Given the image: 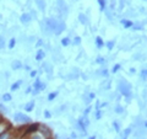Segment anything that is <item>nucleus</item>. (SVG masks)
<instances>
[{"instance_id":"nucleus-5","label":"nucleus","mask_w":147,"mask_h":139,"mask_svg":"<svg viewBox=\"0 0 147 139\" xmlns=\"http://www.w3.org/2000/svg\"><path fill=\"white\" fill-rule=\"evenodd\" d=\"M38 130H39V132L43 134L44 138H46V139H52L53 133H52V130L49 129L47 126H44V124H39V127H38Z\"/></svg>"},{"instance_id":"nucleus-14","label":"nucleus","mask_w":147,"mask_h":139,"mask_svg":"<svg viewBox=\"0 0 147 139\" xmlns=\"http://www.w3.org/2000/svg\"><path fill=\"white\" fill-rule=\"evenodd\" d=\"M120 23H121V25L124 26L125 28H131V27H132L134 21H130V20H128V19H121Z\"/></svg>"},{"instance_id":"nucleus-11","label":"nucleus","mask_w":147,"mask_h":139,"mask_svg":"<svg viewBox=\"0 0 147 139\" xmlns=\"http://www.w3.org/2000/svg\"><path fill=\"white\" fill-rule=\"evenodd\" d=\"M23 67L22 63H21V60H19V59H15L14 62L11 63V69L12 70H20Z\"/></svg>"},{"instance_id":"nucleus-20","label":"nucleus","mask_w":147,"mask_h":139,"mask_svg":"<svg viewBox=\"0 0 147 139\" xmlns=\"http://www.w3.org/2000/svg\"><path fill=\"white\" fill-rule=\"evenodd\" d=\"M6 47V39H5V36H0V49H5Z\"/></svg>"},{"instance_id":"nucleus-46","label":"nucleus","mask_w":147,"mask_h":139,"mask_svg":"<svg viewBox=\"0 0 147 139\" xmlns=\"http://www.w3.org/2000/svg\"><path fill=\"white\" fill-rule=\"evenodd\" d=\"M88 139H96V137H95V136H91V137H89Z\"/></svg>"},{"instance_id":"nucleus-31","label":"nucleus","mask_w":147,"mask_h":139,"mask_svg":"<svg viewBox=\"0 0 147 139\" xmlns=\"http://www.w3.org/2000/svg\"><path fill=\"white\" fill-rule=\"evenodd\" d=\"M98 4H99V7H101V11H105V6H107V4H105V0H97Z\"/></svg>"},{"instance_id":"nucleus-19","label":"nucleus","mask_w":147,"mask_h":139,"mask_svg":"<svg viewBox=\"0 0 147 139\" xmlns=\"http://www.w3.org/2000/svg\"><path fill=\"white\" fill-rule=\"evenodd\" d=\"M36 4H37V6H38V9L40 11L46 10V3H44V0H36Z\"/></svg>"},{"instance_id":"nucleus-28","label":"nucleus","mask_w":147,"mask_h":139,"mask_svg":"<svg viewBox=\"0 0 147 139\" xmlns=\"http://www.w3.org/2000/svg\"><path fill=\"white\" fill-rule=\"evenodd\" d=\"M71 43L74 44V46H80V44H81V37H79V36L74 37V39L71 41Z\"/></svg>"},{"instance_id":"nucleus-48","label":"nucleus","mask_w":147,"mask_h":139,"mask_svg":"<svg viewBox=\"0 0 147 139\" xmlns=\"http://www.w3.org/2000/svg\"><path fill=\"white\" fill-rule=\"evenodd\" d=\"M145 1H146V0H145Z\"/></svg>"},{"instance_id":"nucleus-30","label":"nucleus","mask_w":147,"mask_h":139,"mask_svg":"<svg viewBox=\"0 0 147 139\" xmlns=\"http://www.w3.org/2000/svg\"><path fill=\"white\" fill-rule=\"evenodd\" d=\"M113 128H114V130H115L117 133H119L120 132V124H119V122H118V121H113Z\"/></svg>"},{"instance_id":"nucleus-7","label":"nucleus","mask_w":147,"mask_h":139,"mask_svg":"<svg viewBox=\"0 0 147 139\" xmlns=\"http://www.w3.org/2000/svg\"><path fill=\"white\" fill-rule=\"evenodd\" d=\"M11 129V124L9 123L7 121L3 120V118H0V136H1L3 133L7 132V130Z\"/></svg>"},{"instance_id":"nucleus-37","label":"nucleus","mask_w":147,"mask_h":139,"mask_svg":"<svg viewBox=\"0 0 147 139\" xmlns=\"http://www.w3.org/2000/svg\"><path fill=\"white\" fill-rule=\"evenodd\" d=\"M44 118H47V120L52 118V113L49 112V110H44Z\"/></svg>"},{"instance_id":"nucleus-13","label":"nucleus","mask_w":147,"mask_h":139,"mask_svg":"<svg viewBox=\"0 0 147 139\" xmlns=\"http://www.w3.org/2000/svg\"><path fill=\"white\" fill-rule=\"evenodd\" d=\"M43 69H44V72H46L47 74L50 75V74H52V72H53V65H52L50 63L44 62V63H43Z\"/></svg>"},{"instance_id":"nucleus-22","label":"nucleus","mask_w":147,"mask_h":139,"mask_svg":"<svg viewBox=\"0 0 147 139\" xmlns=\"http://www.w3.org/2000/svg\"><path fill=\"white\" fill-rule=\"evenodd\" d=\"M58 96V91H53V92H50L48 95V97H47V100L49 101V102H52V101H54V99Z\"/></svg>"},{"instance_id":"nucleus-38","label":"nucleus","mask_w":147,"mask_h":139,"mask_svg":"<svg viewBox=\"0 0 147 139\" xmlns=\"http://www.w3.org/2000/svg\"><path fill=\"white\" fill-rule=\"evenodd\" d=\"M42 46H44L43 39H38V41L36 42V47H37V48H39V47H42Z\"/></svg>"},{"instance_id":"nucleus-43","label":"nucleus","mask_w":147,"mask_h":139,"mask_svg":"<svg viewBox=\"0 0 147 139\" xmlns=\"http://www.w3.org/2000/svg\"><path fill=\"white\" fill-rule=\"evenodd\" d=\"M31 91H32V88H27L26 91H24V94H31Z\"/></svg>"},{"instance_id":"nucleus-2","label":"nucleus","mask_w":147,"mask_h":139,"mask_svg":"<svg viewBox=\"0 0 147 139\" xmlns=\"http://www.w3.org/2000/svg\"><path fill=\"white\" fill-rule=\"evenodd\" d=\"M46 88H47V85L44 84V83H42L39 78H36V79H34V83H33V86H32L31 94H32V95H38L40 91L46 90Z\"/></svg>"},{"instance_id":"nucleus-9","label":"nucleus","mask_w":147,"mask_h":139,"mask_svg":"<svg viewBox=\"0 0 147 139\" xmlns=\"http://www.w3.org/2000/svg\"><path fill=\"white\" fill-rule=\"evenodd\" d=\"M46 58V52H44L43 48H39L38 51L36 53V60H38V62H42Z\"/></svg>"},{"instance_id":"nucleus-40","label":"nucleus","mask_w":147,"mask_h":139,"mask_svg":"<svg viewBox=\"0 0 147 139\" xmlns=\"http://www.w3.org/2000/svg\"><path fill=\"white\" fill-rule=\"evenodd\" d=\"M91 110H92V107H91V106H88V107L85 110V112H83V116H88V113L91 112Z\"/></svg>"},{"instance_id":"nucleus-27","label":"nucleus","mask_w":147,"mask_h":139,"mask_svg":"<svg viewBox=\"0 0 147 139\" xmlns=\"http://www.w3.org/2000/svg\"><path fill=\"white\" fill-rule=\"evenodd\" d=\"M15 46H16V38H11L9 41V43H7V48L9 49H14Z\"/></svg>"},{"instance_id":"nucleus-6","label":"nucleus","mask_w":147,"mask_h":139,"mask_svg":"<svg viewBox=\"0 0 147 139\" xmlns=\"http://www.w3.org/2000/svg\"><path fill=\"white\" fill-rule=\"evenodd\" d=\"M38 127H39V123H30L27 128L24 129V134H23V137H22V138L27 137V136H30L31 133L36 132V130H38Z\"/></svg>"},{"instance_id":"nucleus-47","label":"nucleus","mask_w":147,"mask_h":139,"mask_svg":"<svg viewBox=\"0 0 147 139\" xmlns=\"http://www.w3.org/2000/svg\"><path fill=\"white\" fill-rule=\"evenodd\" d=\"M12 139H21V138H12Z\"/></svg>"},{"instance_id":"nucleus-41","label":"nucleus","mask_w":147,"mask_h":139,"mask_svg":"<svg viewBox=\"0 0 147 139\" xmlns=\"http://www.w3.org/2000/svg\"><path fill=\"white\" fill-rule=\"evenodd\" d=\"M37 74H38V72L37 70H31V73H30L31 78H37Z\"/></svg>"},{"instance_id":"nucleus-21","label":"nucleus","mask_w":147,"mask_h":139,"mask_svg":"<svg viewBox=\"0 0 147 139\" xmlns=\"http://www.w3.org/2000/svg\"><path fill=\"white\" fill-rule=\"evenodd\" d=\"M11 100H12V95H11L10 92H5L3 95V101L4 102H10Z\"/></svg>"},{"instance_id":"nucleus-35","label":"nucleus","mask_w":147,"mask_h":139,"mask_svg":"<svg viewBox=\"0 0 147 139\" xmlns=\"http://www.w3.org/2000/svg\"><path fill=\"white\" fill-rule=\"evenodd\" d=\"M96 63L97 64H104L105 63V58H104V57H98L97 60H96Z\"/></svg>"},{"instance_id":"nucleus-23","label":"nucleus","mask_w":147,"mask_h":139,"mask_svg":"<svg viewBox=\"0 0 147 139\" xmlns=\"http://www.w3.org/2000/svg\"><path fill=\"white\" fill-rule=\"evenodd\" d=\"M79 21L82 23V25H87V17H86L85 14H80L79 15Z\"/></svg>"},{"instance_id":"nucleus-33","label":"nucleus","mask_w":147,"mask_h":139,"mask_svg":"<svg viewBox=\"0 0 147 139\" xmlns=\"http://www.w3.org/2000/svg\"><path fill=\"white\" fill-rule=\"evenodd\" d=\"M0 112L7 114V113H9V108H7L6 106H4V105H0Z\"/></svg>"},{"instance_id":"nucleus-16","label":"nucleus","mask_w":147,"mask_h":139,"mask_svg":"<svg viewBox=\"0 0 147 139\" xmlns=\"http://www.w3.org/2000/svg\"><path fill=\"white\" fill-rule=\"evenodd\" d=\"M96 47L98 48V49H101V48H103L104 47V42H103V38L99 37V36H97L96 37Z\"/></svg>"},{"instance_id":"nucleus-44","label":"nucleus","mask_w":147,"mask_h":139,"mask_svg":"<svg viewBox=\"0 0 147 139\" xmlns=\"http://www.w3.org/2000/svg\"><path fill=\"white\" fill-rule=\"evenodd\" d=\"M130 73H131V74H135V73H136V69H135V68H131V69H130Z\"/></svg>"},{"instance_id":"nucleus-18","label":"nucleus","mask_w":147,"mask_h":139,"mask_svg":"<svg viewBox=\"0 0 147 139\" xmlns=\"http://www.w3.org/2000/svg\"><path fill=\"white\" fill-rule=\"evenodd\" d=\"M12 132H14V130L10 129V130H7V132L3 133L1 136H0V139H12Z\"/></svg>"},{"instance_id":"nucleus-8","label":"nucleus","mask_w":147,"mask_h":139,"mask_svg":"<svg viewBox=\"0 0 147 139\" xmlns=\"http://www.w3.org/2000/svg\"><path fill=\"white\" fill-rule=\"evenodd\" d=\"M20 21H21L22 23H24V25H27V23H30L32 21V16L30 13H23L21 16H20Z\"/></svg>"},{"instance_id":"nucleus-1","label":"nucleus","mask_w":147,"mask_h":139,"mask_svg":"<svg viewBox=\"0 0 147 139\" xmlns=\"http://www.w3.org/2000/svg\"><path fill=\"white\" fill-rule=\"evenodd\" d=\"M118 90H119V92L126 99V101L130 102V99L132 97V86L130 85V83H128L125 79H121L119 83H118Z\"/></svg>"},{"instance_id":"nucleus-25","label":"nucleus","mask_w":147,"mask_h":139,"mask_svg":"<svg viewBox=\"0 0 147 139\" xmlns=\"http://www.w3.org/2000/svg\"><path fill=\"white\" fill-rule=\"evenodd\" d=\"M104 46L108 48V51H113L114 46H115V42H114V41H108L107 43H104Z\"/></svg>"},{"instance_id":"nucleus-39","label":"nucleus","mask_w":147,"mask_h":139,"mask_svg":"<svg viewBox=\"0 0 147 139\" xmlns=\"http://www.w3.org/2000/svg\"><path fill=\"white\" fill-rule=\"evenodd\" d=\"M108 74H109V73H108V69H103V70L101 72V75L103 76V78H107Z\"/></svg>"},{"instance_id":"nucleus-29","label":"nucleus","mask_w":147,"mask_h":139,"mask_svg":"<svg viewBox=\"0 0 147 139\" xmlns=\"http://www.w3.org/2000/svg\"><path fill=\"white\" fill-rule=\"evenodd\" d=\"M140 75H141V79H142V81H146V79H147V69H146V68L141 69Z\"/></svg>"},{"instance_id":"nucleus-26","label":"nucleus","mask_w":147,"mask_h":139,"mask_svg":"<svg viewBox=\"0 0 147 139\" xmlns=\"http://www.w3.org/2000/svg\"><path fill=\"white\" fill-rule=\"evenodd\" d=\"M131 28H132L134 31H140V30H142V23H140V22H134Z\"/></svg>"},{"instance_id":"nucleus-17","label":"nucleus","mask_w":147,"mask_h":139,"mask_svg":"<svg viewBox=\"0 0 147 139\" xmlns=\"http://www.w3.org/2000/svg\"><path fill=\"white\" fill-rule=\"evenodd\" d=\"M21 84H22V80H19V81H16V83H14L11 85V88H10V90L12 92L14 91H17V90L20 89V86H21Z\"/></svg>"},{"instance_id":"nucleus-10","label":"nucleus","mask_w":147,"mask_h":139,"mask_svg":"<svg viewBox=\"0 0 147 139\" xmlns=\"http://www.w3.org/2000/svg\"><path fill=\"white\" fill-rule=\"evenodd\" d=\"M65 28H66V25H65V22L64 21H59V25H58V28H56V31H55V33L56 36H59L61 35L63 32L65 31Z\"/></svg>"},{"instance_id":"nucleus-24","label":"nucleus","mask_w":147,"mask_h":139,"mask_svg":"<svg viewBox=\"0 0 147 139\" xmlns=\"http://www.w3.org/2000/svg\"><path fill=\"white\" fill-rule=\"evenodd\" d=\"M70 43H71V41H70V38H69V37L61 38V46H63V47H68Z\"/></svg>"},{"instance_id":"nucleus-4","label":"nucleus","mask_w":147,"mask_h":139,"mask_svg":"<svg viewBox=\"0 0 147 139\" xmlns=\"http://www.w3.org/2000/svg\"><path fill=\"white\" fill-rule=\"evenodd\" d=\"M88 126H89V121H88L87 116H82L79 121H77V127H79V129L85 134V136H86V133H87V127Z\"/></svg>"},{"instance_id":"nucleus-32","label":"nucleus","mask_w":147,"mask_h":139,"mask_svg":"<svg viewBox=\"0 0 147 139\" xmlns=\"http://www.w3.org/2000/svg\"><path fill=\"white\" fill-rule=\"evenodd\" d=\"M114 111H115V113H118V114H121L122 112H124V107H122V106H120V105H117Z\"/></svg>"},{"instance_id":"nucleus-36","label":"nucleus","mask_w":147,"mask_h":139,"mask_svg":"<svg viewBox=\"0 0 147 139\" xmlns=\"http://www.w3.org/2000/svg\"><path fill=\"white\" fill-rule=\"evenodd\" d=\"M102 114H103V112H102V110H96V120H101Z\"/></svg>"},{"instance_id":"nucleus-42","label":"nucleus","mask_w":147,"mask_h":139,"mask_svg":"<svg viewBox=\"0 0 147 139\" xmlns=\"http://www.w3.org/2000/svg\"><path fill=\"white\" fill-rule=\"evenodd\" d=\"M70 139H77V134H76L75 132H72V133L70 134Z\"/></svg>"},{"instance_id":"nucleus-12","label":"nucleus","mask_w":147,"mask_h":139,"mask_svg":"<svg viewBox=\"0 0 147 139\" xmlns=\"http://www.w3.org/2000/svg\"><path fill=\"white\" fill-rule=\"evenodd\" d=\"M34 106H36L34 101H30V102H27V104L24 105V111H26V112H32V111L34 110Z\"/></svg>"},{"instance_id":"nucleus-15","label":"nucleus","mask_w":147,"mask_h":139,"mask_svg":"<svg viewBox=\"0 0 147 139\" xmlns=\"http://www.w3.org/2000/svg\"><path fill=\"white\" fill-rule=\"evenodd\" d=\"M131 132H132L131 127H128L126 129H124V132H122L121 138H120V139H128V138L130 137V134H131Z\"/></svg>"},{"instance_id":"nucleus-45","label":"nucleus","mask_w":147,"mask_h":139,"mask_svg":"<svg viewBox=\"0 0 147 139\" xmlns=\"http://www.w3.org/2000/svg\"><path fill=\"white\" fill-rule=\"evenodd\" d=\"M24 69H26V70H31V68L28 67V65H24Z\"/></svg>"},{"instance_id":"nucleus-34","label":"nucleus","mask_w":147,"mask_h":139,"mask_svg":"<svg viewBox=\"0 0 147 139\" xmlns=\"http://www.w3.org/2000/svg\"><path fill=\"white\" fill-rule=\"evenodd\" d=\"M120 68H121V65H120V64H115V65L113 67V69H112V73H113V74H115V73L119 72V69H120Z\"/></svg>"},{"instance_id":"nucleus-3","label":"nucleus","mask_w":147,"mask_h":139,"mask_svg":"<svg viewBox=\"0 0 147 139\" xmlns=\"http://www.w3.org/2000/svg\"><path fill=\"white\" fill-rule=\"evenodd\" d=\"M14 120L19 123H22V124H30L31 123V117L27 116L24 113H21V112H17L14 114Z\"/></svg>"}]
</instances>
